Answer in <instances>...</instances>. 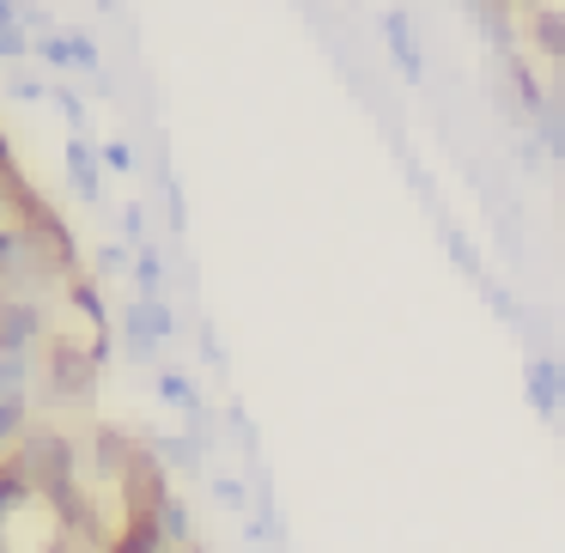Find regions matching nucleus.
I'll return each instance as SVG.
<instances>
[{
  "label": "nucleus",
  "mask_w": 565,
  "mask_h": 553,
  "mask_svg": "<svg viewBox=\"0 0 565 553\" xmlns=\"http://www.w3.org/2000/svg\"><path fill=\"white\" fill-rule=\"evenodd\" d=\"M7 92H13V98H43V79H31V74H13V86H7Z\"/></svg>",
  "instance_id": "obj_19"
},
{
  "label": "nucleus",
  "mask_w": 565,
  "mask_h": 553,
  "mask_svg": "<svg viewBox=\"0 0 565 553\" xmlns=\"http://www.w3.org/2000/svg\"><path fill=\"white\" fill-rule=\"evenodd\" d=\"M213 499H220L225 511H249V487L237 475H213Z\"/></svg>",
  "instance_id": "obj_10"
},
{
  "label": "nucleus",
  "mask_w": 565,
  "mask_h": 553,
  "mask_svg": "<svg viewBox=\"0 0 565 553\" xmlns=\"http://www.w3.org/2000/svg\"><path fill=\"white\" fill-rule=\"evenodd\" d=\"M67 177H74V195L79 201H98L104 195V159H98V147L92 140H67Z\"/></svg>",
  "instance_id": "obj_5"
},
{
  "label": "nucleus",
  "mask_w": 565,
  "mask_h": 553,
  "mask_svg": "<svg viewBox=\"0 0 565 553\" xmlns=\"http://www.w3.org/2000/svg\"><path fill=\"white\" fill-rule=\"evenodd\" d=\"M152 450H159L164 468H177V475H195L201 456H207V438H195V432H164V438H152Z\"/></svg>",
  "instance_id": "obj_6"
},
{
  "label": "nucleus",
  "mask_w": 565,
  "mask_h": 553,
  "mask_svg": "<svg viewBox=\"0 0 565 553\" xmlns=\"http://www.w3.org/2000/svg\"><path fill=\"white\" fill-rule=\"evenodd\" d=\"M492 7H511V0H492Z\"/></svg>",
  "instance_id": "obj_22"
},
{
  "label": "nucleus",
  "mask_w": 565,
  "mask_h": 553,
  "mask_svg": "<svg viewBox=\"0 0 565 553\" xmlns=\"http://www.w3.org/2000/svg\"><path fill=\"white\" fill-rule=\"evenodd\" d=\"M122 237H128V244H147V208H122Z\"/></svg>",
  "instance_id": "obj_16"
},
{
  "label": "nucleus",
  "mask_w": 565,
  "mask_h": 553,
  "mask_svg": "<svg viewBox=\"0 0 565 553\" xmlns=\"http://www.w3.org/2000/svg\"><path fill=\"white\" fill-rule=\"evenodd\" d=\"M171 334H177L171 298H135V305H122V347L135 365H152Z\"/></svg>",
  "instance_id": "obj_2"
},
{
  "label": "nucleus",
  "mask_w": 565,
  "mask_h": 553,
  "mask_svg": "<svg viewBox=\"0 0 565 553\" xmlns=\"http://www.w3.org/2000/svg\"><path fill=\"white\" fill-rule=\"evenodd\" d=\"M98 7H104V13H110V7H116V0H98Z\"/></svg>",
  "instance_id": "obj_21"
},
{
  "label": "nucleus",
  "mask_w": 565,
  "mask_h": 553,
  "mask_svg": "<svg viewBox=\"0 0 565 553\" xmlns=\"http://www.w3.org/2000/svg\"><path fill=\"white\" fill-rule=\"evenodd\" d=\"M98 159H104V171H116V177H122V171H135V147H128V140H104V147H98Z\"/></svg>",
  "instance_id": "obj_13"
},
{
  "label": "nucleus",
  "mask_w": 565,
  "mask_h": 553,
  "mask_svg": "<svg viewBox=\"0 0 565 553\" xmlns=\"http://www.w3.org/2000/svg\"><path fill=\"white\" fill-rule=\"evenodd\" d=\"M38 55H43L50 67H74V62H67V31H50V38L38 43Z\"/></svg>",
  "instance_id": "obj_15"
},
{
  "label": "nucleus",
  "mask_w": 565,
  "mask_h": 553,
  "mask_svg": "<svg viewBox=\"0 0 565 553\" xmlns=\"http://www.w3.org/2000/svg\"><path fill=\"white\" fill-rule=\"evenodd\" d=\"M0 171H13V147L7 140H0Z\"/></svg>",
  "instance_id": "obj_20"
},
{
  "label": "nucleus",
  "mask_w": 565,
  "mask_h": 553,
  "mask_svg": "<svg viewBox=\"0 0 565 553\" xmlns=\"http://www.w3.org/2000/svg\"><path fill=\"white\" fill-rule=\"evenodd\" d=\"M50 98H55V110H62V116H67V123H74V128H86V98H79V92H74V86H55V92H50Z\"/></svg>",
  "instance_id": "obj_14"
},
{
  "label": "nucleus",
  "mask_w": 565,
  "mask_h": 553,
  "mask_svg": "<svg viewBox=\"0 0 565 553\" xmlns=\"http://www.w3.org/2000/svg\"><path fill=\"white\" fill-rule=\"evenodd\" d=\"M444 249H450V262H456V268H462L468 274V280H475L480 286V293H487V268H480V256H475V244H468V237L462 232H456V225H444Z\"/></svg>",
  "instance_id": "obj_8"
},
{
  "label": "nucleus",
  "mask_w": 565,
  "mask_h": 553,
  "mask_svg": "<svg viewBox=\"0 0 565 553\" xmlns=\"http://www.w3.org/2000/svg\"><path fill=\"white\" fill-rule=\"evenodd\" d=\"M135 286H140V298H164V286H171V274H164V256H159L152 244L135 249Z\"/></svg>",
  "instance_id": "obj_7"
},
{
  "label": "nucleus",
  "mask_w": 565,
  "mask_h": 553,
  "mask_svg": "<svg viewBox=\"0 0 565 553\" xmlns=\"http://www.w3.org/2000/svg\"><path fill=\"white\" fill-rule=\"evenodd\" d=\"M25 50H31L25 31H0V62H25Z\"/></svg>",
  "instance_id": "obj_17"
},
{
  "label": "nucleus",
  "mask_w": 565,
  "mask_h": 553,
  "mask_svg": "<svg viewBox=\"0 0 565 553\" xmlns=\"http://www.w3.org/2000/svg\"><path fill=\"white\" fill-rule=\"evenodd\" d=\"M487 298H492V310H499L504 322H523V305H516V298L504 293V286H487Z\"/></svg>",
  "instance_id": "obj_18"
},
{
  "label": "nucleus",
  "mask_w": 565,
  "mask_h": 553,
  "mask_svg": "<svg viewBox=\"0 0 565 553\" xmlns=\"http://www.w3.org/2000/svg\"><path fill=\"white\" fill-rule=\"evenodd\" d=\"M195 334H201V359H207L213 371H225V341H220V329H213V322L201 317V322H195Z\"/></svg>",
  "instance_id": "obj_12"
},
{
  "label": "nucleus",
  "mask_w": 565,
  "mask_h": 553,
  "mask_svg": "<svg viewBox=\"0 0 565 553\" xmlns=\"http://www.w3.org/2000/svg\"><path fill=\"white\" fill-rule=\"evenodd\" d=\"M98 274L110 280V274H135V244H104L98 249Z\"/></svg>",
  "instance_id": "obj_11"
},
{
  "label": "nucleus",
  "mask_w": 565,
  "mask_h": 553,
  "mask_svg": "<svg viewBox=\"0 0 565 553\" xmlns=\"http://www.w3.org/2000/svg\"><path fill=\"white\" fill-rule=\"evenodd\" d=\"M98 371L104 359L92 347H79L74 334H50V359H43V377H50V402L86 407L98 395Z\"/></svg>",
  "instance_id": "obj_1"
},
{
  "label": "nucleus",
  "mask_w": 565,
  "mask_h": 553,
  "mask_svg": "<svg viewBox=\"0 0 565 553\" xmlns=\"http://www.w3.org/2000/svg\"><path fill=\"white\" fill-rule=\"evenodd\" d=\"M383 38H390V55H395V67L407 74V86H419V79H426V55H419V38H414V25H407L402 7L383 13Z\"/></svg>",
  "instance_id": "obj_4"
},
{
  "label": "nucleus",
  "mask_w": 565,
  "mask_h": 553,
  "mask_svg": "<svg viewBox=\"0 0 565 553\" xmlns=\"http://www.w3.org/2000/svg\"><path fill=\"white\" fill-rule=\"evenodd\" d=\"M535 50L553 55V62H565V13H535Z\"/></svg>",
  "instance_id": "obj_9"
},
{
  "label": "nucleus",
  "mask_w": 565,
  "mask_h": 553,
  "mask_svg": "<svg viewBox=\"0 0 565 553\" xmlns=\"http://www.w3.org/2000/svg\"><path fill=\"white\" fill-rule=\"evenodd\" d=\"M523 383H529V402H535V414L547 419H565V359H547V353H535L523 365Z\"/></svg>",
  "instance_id": "obj_3"
}]
</instances>
